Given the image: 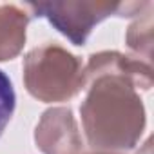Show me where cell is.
I'll return each mask as SVG.
<instances>
[{
	"instance_id": "1",
	"label": "cell",
	"mask_w": 154,
	"mask_h": 154,
	"mask_svg": "<svg viewBox=\"0 0 154 154\" xmlns=\"http://www.w3.org/2000/svg\"><path fill=\"white\" fill-rule=\"evenodd\" d=\"M80 105L87 143L98 152H123L138 145L147 125L140 93L122 76L100 74L89 80Z\"/></svg>"
},
{
	"instance_id": "2",
	"label": "cell",
	"mask_w": 154,
	"mask_h": 154,
	"mask_svg": "<svg viewBox=\"0 0 154 154\" xmlns=\"http://www.w3.org/2000/svg\"><path fill=\"white\" fill-rule=\"evenodd\" d=\"M24 85L44 103L67 102L85 89L84 65L78 56L58 44H42L24 58Z\"/></svg>"
},
{
	"instance_id": "3",
	"label": "cell",
	"mask_w": 154,
	"mask_h": 154,
	"mask_svg": "<svg viewBox=\"0 0 154 154\" xmlns=\"http://www.w3.org/2000/svg\"><path fill=\"white\" fill-rule=\"evenodd\" d=\"M149 2H100V0H69V2H29L35 17L47 18L49 24L62 33L71 44L85 45L93 29L109 17L131 18L138 17Z\"/></svg>"
},
{
	"instance_id": "4",
	"label": "cell",
	"mask_w": 154,
	"mask_h": 154,
	"mask_svg": "<svg viewBox=\"0 0 154 154\" xmlns=\"http://www.w3.org/2000/svg\"><path fill=\"white\" fill-rule=\"evenodd\" d=\"M35 143L42 154H76L82 152V136L78 132L71 107L47 109L36 127Z\"/></svg>"
},
{
	"instance_id": "5",
	"label": "cell",
	"mask_w": 154,
	"mask_h": 154,
	"mask_svg": "<svg viewBox=\"0 0 154 154\" xmlns=\"http://www.w3.org/2000/svg\"><path fill=\"white\" fill-rule=\"evenodd\" d=\"M100 74H114L127 78L134 89L140 91H149L152 87V67L149 62L129 56L118 51H100L89 56L87 63L84 65V78L85 85L89 80L96 78Z\"/></svg>"
},
{
	"instance_id": "6",
	"label": "cell",
	"mask_w": 154,
	"mask_h": 154,
	"mask_svg": "<svg viewBox=\"0 0 154 154\" xmlns=\"http://www.w3.org/2000/svg\"><path fill=\"white\" fill-rule=\"evenodd\" d=\"M29 13L26 6L2 4L0 6V62L17 58L26 44Z\"/></svg>"
},
{
	"instance_id": "7",
	"label": "cell",
	"mask_w": 154,
	"mask_h": 154,
	"mask_svg": "<svg viewBox=\"0 0 154 154\" xmlns=\"http://www.w3.org/2000/svg\"><path fill=\"white\" fill-rule=\"evenodd\" d=\"M127 45L145 58V62L150 60L152 56V2L138 15V18L129 26L127 35H125Z\"/></svg>"
},
{
	"instance_id": "8",
	"label": "cell",
	"mask_w": 154,
	"mask_h": 154,
	"mask_svg": "<svg viewBox=\"0 0 154 154\" xmlns=\"http://www.w3.org/2000/svg\"><path fill=\"white\" fill-rule=\"evenodd\" d=\"M15 103H17V96H15L13 84L9 76L4 71H0V136L4 134L8 123L11 122V116L15 112Z\"/></svg>"
},
{
	"instance_id": "9",
	"label": "cell",
	"mask_w": 154,
	"mask_h": 154,
	"mask_svg": "<svg viewBox=\"0 0 154 154\" xmlns=\"http://www.w3.org/2000/svg\"><path fill=\"white\" fill-rule=\"evenodd\" d=\"M138 154H152V147H150V138L145 141V145L138 150Z\"/></svg>"
},
{
	"instance_id": "10",
	"label": "cell",
	"mask_w": 154,
	"mask_h": 154,
	"mask_svg": "<svg viewBox=\"0 0 154 154\" xmlns=\"http://www.w3.org/2000/svg\"><path fill=\"white\" fill-rule=\"evenodd\" d=\"M76 154H122V152H98V150H93V152H76Z\"/></svg>"
}]
</instances>
